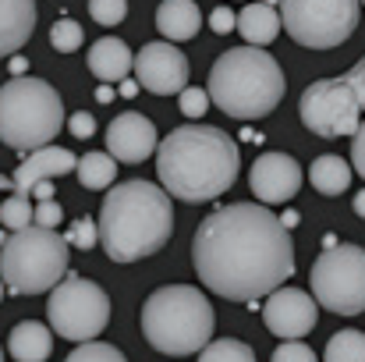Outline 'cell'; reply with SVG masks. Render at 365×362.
<instances>
[{
  "mask_svg": "<svg viewBox=\"0 0 365 362\" xmlns=\"http://www.w3.org/2000/svg\"><path fill=\"white\" fill-rule=\"evenodd\" d=\"M4 295H7V288H4V281H0V302H4Z\"/></svg>",
  "mask_w": 365,
  "mask_h": 362,
  "instance_id": "c3c4849f",
  "label": "cell"
},
{
  "mask_svg": "<svg viewBox=\"0 0 365 362\" xmlns=\"http://www.w3.org/2000/svg\"><path fill=\"white\" fill-rule=\"evenodd\" d=\"M64 362H128L121 348L114 345H103V341H89V345H78Z\"/></svg>",
  "mask_w": 365,
  "mask_h": 362,
  "instance_id": "83f0119b",
  "label": "cell"
},
{
  "mask_svg": "<svg viewBox=\"0 0 365 362\" xmlns=\"http://www.w3.org/2000/svg\"><path fill=\"white\" fill-rule=\"evenodd\" d=\"M0 224H4V231H7V235L32 228V199H29V196L11 192V196H7V203H0Z\"/></svg>",
  "mask_w": 365,
  "mask_h": 362,
  "instance_id": "484cf974",
  "label": "cell"
},
{
  "mask_svg": "<svg viewBox=\"0 0 365 362\" xmlns=\"http://www.w3.org/2000/svg\"><path fill=\"white\" fill-rule=\"evenodd\" d=\"M36 14L32 0H0V57H14L29 43Z\"/></svg>",
  "mask_w": 365,
  "mask_h": 362,
  "instance_id": "ac0fdd59",
  "label": "cell"
},
{
  "mask_svg": "<svg viewBox=\"0 0 365 362\" xmlns=\"http://www.w3.org/2000/svg\"><path fill=\"white\" fill-rule=\"evenodd\" d=\"M269 362H319V359H316V352H312L309 345H302V341H284V345L269 356Z\"/></svg>",
  "mask_w": 365,
  "mask_h": 362,
  "instance_id": "d6a6232c",
  "label": "cell"
},
{
  "mask_svg": "<svg viewBox=\"0 0 365 362\" xmlns=\"http://www.w3.org/2000/svg\"><path fill=\"white\" fill-rule=\"evenodd\" d=\"M242 139H245V142H259L262 135H259V131H252V128H245V131H242Z\"/></svg>",
  "mask_w": 365,
  "mask_h": 362,
  "instance_id": "ee69618b",
  "label": "cell"
},
{
  "mask_svg": "<svg viewBox=\"0 0 365 362\" xmlns=\"http://www.w3.org/2000/svg\"><path fill=\"white\" fill-rule=\"evenodd\" d=\"M287 93V79L273 54L255 46H235L217 57L210 68L206 96L217 104L227 118L259 121L277 111V104Z\"/></svg>",
  "mask_w": 365,
  "mask_h": 362,
  "instance_id": "277c9868",
  "label": "cell"
},
{
  "mask_svg": "<svg viewBox=\"0 0 365 362\" xmlns=\"http://www.w3.org/2000/svg\"><path fill=\"white\" fill-rule=\"evenodd\" d=\"M192 263L213 295L227 302H255L259 295L284 288L294 273V245L273 210L259 203H231L199 224Z\"/></svg>",
  "mask_w": 365,
  "mask_h": 362,
  "instance_id": "6da1fadb",
  "label": "cell"
},
{
  "mask_svg": "<svg viewBox=\"0 0 365 362\" xmlns=\"http://www.w3.org/2000/svg\"><path fill=\"white\" fill-rule=\"evenodd\" d=\"M96 100H100V104H110V100H118V89H114V86H100V89H96Z\"/></svg>",
  "mask_w": 365,
  "mask_h": 362,
  "instance_id": "b9f144b4",
  "label": "cell"
},
{
  "mask_svg": "<svg viewBox=\"0 0 365 362\" xmlns=\"http://www.w3.org/2000/svg\"><path fill=\"white\" fill-rule=\"evenodd\" d=\"M242 171L238 142L213 124H181L156 146V178L181 203L220 199Z\"/></svg>",
  "mask_w": 365,
  "mask_h": 362,
  "instance_id": "7a4b0ae2",
  "label": "cell"
},
{
  "mask_svg": "<svg viewBox=\"0 0 365 362\" xmlns=\"http://www.w3.org/2000/svg\"><path fill=\"white\" fill-rule=\"evenodd\" d=\"M323 362H365V334L362 331H337L327 341Z\"/></svg>",
  "mask_w": 365,
  "mask_h": 362,
  "instance_id": "cb8c5ba5",
  "label": "cell"
},
{
  "mask_svg": "<svg viewBox=\"0 0 365 362\" xmlns=\"http://www.w3.org/2000/svg\"><path fill=\"white\" fill-rule=\"evenodd\" d=\"M156 124L138 111H124L107 128V153L114 164H142L156 153Z\"/></svg>",
  "mask_w": 365,
  "mask_h": 362,
  "instance_id": "9a60e30c",
  "label": "cell"
},
{
  "mask_svg": "<svg viewBox=\"0 0 365 362\" xmlns=\"http://www.w3.org/2000/svg\"><path fill=\"white\" fill-rule=\"evenodd\" d=\"M135 82L138 89H149L153 96H174L188 89V57L174 43H145L135 57Z\"/></svg>",
  "mask_w": 365,
  "mask_h": 362,
  "instance_id": "7c38bea8",
  "label": "cell"
},
{
  "mask_svg": "<svg viewBox=\"0 0 365 362\" xmlns=\"http://www.w3.org/2000/svg\"><path fill=\"white\" fill-rule=\"evenodd\" d=\"M68 128H71V135H75V139H93L96 121H93V114L78 111V114H71V118H68Z\"/></svg>",
  "mask_w": 365,
  "mask_h": 362,
  "instance_id": "8d00e7d4",
  "label": "cell"
},
{
  "mask_svg": "<svg viewBox=\"0 0 365 362\" xmlns=\"http://www.w3.org/2000/svg\"><path fill=\"white\" fill-rule=\"evenodd\" d=\"M142 334L160 356H195L213 341V306L192 284L156 288L142 306Z\"/></svg>",
  "mask_w": 365,
  "mask_h": 362,
  "instance_id": "5b68a950",
  "label": "cell"
},
{
  "mask_svg": "<svg viewBox=\"0 0 365 362\" xmlns=\"http://www.w3.org/2000/svg\"><path fill=\"white\" fill-rule=\"evenodd\" d=\"M7 71H11L14 79H25V71H29V61H25L21 54H14V57L7 61Z\"/></svg>",
  "mask_w": 365,
  "mask_h": 362,
  "instance_id": "f35d334b",
  "label": "cell"
},
{
  "mask_svg": "<svg viewBox=\"0 0 365 362\" xmlns=\"http://www.w3.org/2000/svg\"><path fill=\"white\" fill-rule=\"evenodd\" d=\"M298 118L319 139H341V135L359 131L362 107L344 79H319V82L305 86V93L298 100Z\"/></svg>",
  "mask_w": 365,
  "mask_h": 362,
  "instance_id": "8fae6325",
  "label": "cell"
},
{
  "mask_svg": "<svg viewBox=\"0 0 365 362\" xmlns=\"http://www.w3.org/2000/svg\"><path fill=\"white\" fill-rule=\"evenodd\" d=\"M68 245H75V248H93V245H100V231H96V221H89V217H78L71 228H68V235H64Z\"/></svg>",
  "mask_w": 365,
  "mask_h": 362,
  "instance_id": "f1b7e54d",
  "label": "cell"
},
{
  "mask_svg": "<svg viewBox=\"0 0 365 362\" xmlns=\"http://www.w3.org/2000/svg\"><path fill=\"white\" fill-rule=\"evenodd\" d=\"M156 29L163 36V43H185V39H195L199 29H202V14L192 0H163L156 7Z\"/></svg>",
  "mask_w": 365,
  "mask_h": 362,
  "instance_id": "d6986e66",
  "label": "cell"
},
{
  "mask_svg": "<svg viewBox=\"0 0 365 362\" xmlns=\"http://www.w3.org/2000/svg\"><path fill=\"white\" fill-rule=\"evenodd\" d=\"M89 14L100 25H121L124 18H128V4L124 0H93L89 4Z\"/></svg>",
  "mask_w": 365,
  "mask_h": 362,
  "instance_id": "f546056e",
  "label": "cell"
},
{
  "mask_svg": "<svg viewBox=\"0 0 365 362\" xmlns=\"http://www.w3.org/2000/svg\"><path fill=\"white\" fill-rule=\"evenodd\" d=\"M89 71L103 82V86H121L124 79H131V68H135V54L124 39H96L89 46Z\"/></svg>",
  "mask_w": 365,
  "mask_h": 362,
  "instance_id": "e0dca14e",
  "label": "cell"
},
{
  "mask_svg": "<svg viewBox=\"0 0 365 362\" xmlns=\"http://www.w3.org/2000/svg\"><path fill=\"white\" fill-rule=\"evenodd\" d=\"M4 245H7V231H0V248H4Z\"/></svg>",
  "mask_w": 365,
  "mask_h": 362,
  "instance_id": "7dc6e473",
  "label": "cell"
},
{
  "mask_svg": "<svg viewBox=\"0 0 365 362\" xmlns=\"http://www.w3.org/2000/svg\"><path fill=\"white\" fill-rule=\"evenodd\" d=\"M64 128V100L43 79H11L0 86V142L18 153L53 146Z\"/></svg>",
  "mask_w": 365,
  "mask_h": 362,
  "instance_id": "8992f818",
  "label": "cell"
},
{
  "mask_svg": "<svg viewBox=\"0 0 365 362\" xmlns=\"http://www.w3.org/2000/svg\"><path fill=\"white\" fill-rule=\"evenodd\" d=\"M355 213H359V217L365 221V188L359 192V196H355Z\"/></svg>",
  "mask_w": 365,
  "mask_h": 362,
  "instance_id": "7bdbcfd3",
  "label": "cell"
},
{
  "mask_svg": "<svg viewBox=\"0 0 365 362\" xmlns=\"http://www.w3.org/2000/svg\"><path fill=\"white\" fill-rule=\"evenodd\" d=\"M344 82H348V89L355 93L359 107L365 111V57L359 61V64H355V68H351V71H348V75H344Z\"/></svg>",
  "mask_w": 365,
  "mask_h": 362,
  "instance_id": "e575fe53",
  "label": "cell"
},
{
  "mask_svg": "<svg viewBox=\"0 0 365 362\" xmlns=\"http://www.w3.org/2000/svg\"><path fill=\"white\" fill-rule=\"evenodd\" d=\"M46 320H50L46 327L57 338L75 341V345H89L110 323V295L96 281L68 270V277L46 298Z\"/></svg>",
  "mask_w": 365,
  "mask_h": 362,
  "instance_id": "ba28073f",
  "label": "cell"
},
{
  "mask_svg": "<svg viewBox=\"0 0 365 362\" xmlns=\"http://www.w3.org/2000/svg\"><path fill=\"white\" fill-rule=\"evenodd\" d=\"M61 221H64V210H61V203H57V199L32 206V228H46V231H57V224H61Z\"/></svg>",
  "mask_w": 365,
  "mask_h": 362,
  "instance_id": "4dcf8cb0",
  "label": "cell"
},
{
  "mask_svg": "<svg viewBox=\"0 0 365 362\" xmlns=\"http://www.w3.org/2000/svg\"><path fill=\"white\" fill-rule=\"evenodd\" d=\"M0 188H4V192H14V181H11V178H4V174H0Z\"/></svg>",
  "mask_w": 365,
  "mask_h": 362,
  "instance_id": "bcb514c9",
  "label": "cell"
},
{
  "mask_svg": "<svg viewBox=\"0 0 365 362\" xmlns=\"http://www.w3.org/2000/svg\"><path fill=\"white\" fill-rule=\"evenodd\" d=\"M351 171H359V178H365V121L351 135Z\"/></svg>",
  "mask_w": 365,
  "mask_h": 362,
  "instance_id": "d590c367",
  "label": "cell"
},
{
  "mask_svg": "<svg viewBox=\"0 0 365 362\" xmlns=\"http://www.w3.org/2000/svg\"><path fill=\"white\" fill-rule=\"evenodd\" d=\"M277 11L287 36L309 50H330L348 43L362 14L355 0H284Z\"/></svg>",
  "mask_w": 365,
  "mask_h": 362,
  "instance_id": "30bf717a",
  "label": "cell"
},
{
  "mask_svg": "<svg viewBox=\"0 0 365 362\" xmlns=\"http://www.w3.org/2000/svg\"><path fill=\"white\" fill-rule=\"evenodd\" d=\"M29 199H39V203H50L53 199V181H39L32 192H29Z\"/></svg>",
  "mask_w": 365,
  "mask_h": 362,
  "instance_id": "74e56055",
  "label": "cell"
},
{
  "mask_svg": "<svg viewBox=\"0 0 365 362\" xmlns=\"http://www.w3.org/2000/svg\"><path fill=\"white\" fill-rule=\"evenodd\" d=\"M238 32H242L245 46L262 50L280 32V11L273 4H248V7L238 11Z\"/></svg>",
  "mask_w": 365,
  "mask_h": 362,
  "instance_id": "44dd1931",
  "label": "cell"
},
{
  "mask_svg": "<svg viewBox=\"0 0 365 362\" xmlns=\"http://www.w3.org/2000/svg\"><path fill=\"white\" fill-rule=\"evenodd\" d=\"M298 221H302V217H298V210H284V213H280V228H284V231L298 228Z\"/></svg>",
  "mask_w": 365,
  "mask_h": 362,
  "instance_id": "60d3db41",
  "label": "cell"
},
{
  "mask_svg": "<svg viewBox=\"0 0 365 362\" xmlns=\"http://www.w3.org/2000/svg\"><path fill=\"white\" fill-rule=\"evenodd\" d=\"M96 231L103 252L114 263H138L145 256H156L174 235L170 196L142 178L110 185L96 217Z\"/></svg>",
  "mask_w": 365,
  "mask_h": 362,
  "instance_id": "3957f363",
  "label": "cell"
},
{
  "mask_svg": "<svg viewBox=\"0 0 365 362\" xmlns=\"http://www.w3.org/2000/svg\"><path fill=\"white\" fill-rule=\"evenodd\" d=\"M50 348H53V331L36 320H21L7 338V352L14 362H46Z\"/></svg>",
  "mask_w": 365,
  "mask_h": 362,
  "instance_id": "ffe728a7",
  "label": "cell"
},
{
  "mask_svg": "<svg viewBox=\"0 0 365 362\" xmlns=\"http://www.w3.org/2000/svg\"><path fill=\"white\" fill-rule=\"evenodd\" d=\"M118 96H124V100L138 96V82H135V79H124L121 86H118Z\"/></svg>",
  "mask_w": 365,
  "mask_h": 362,
  "instance_id": "ab89813d",
  "label": "cell"
},
{
  "mask_svg": "<svg viewBox=\"0 0 365 362\" xmlns=\"http://www.w3.org/2000/svg\"><path fill=\"white\" fill-rule=\"evenodd\" d=\"M0 362H4V348H0Z\"/></svg>",
  "mask_w": 365,
  "mask_h": 362,
  "instance_id": "681fc988",
  "label": "cell"
},
{
  "mask_svg": "<svg viewBox=\"0 0 365 362\" xmlns=\"http://www.w3.org/2000/svg\"><path fill=\"white\" fill-rule=\"evenodd\" d=\"M334 245H341L337 235H323V252H327V248H334Z\"/></svg>",
  "mask_w": 365,
  "mask_h": 362,
  "instance_id": "f6af8a7d",
  "label": "cell"
},
{
  "mask_svg": "<svg viewBox=\"0 0 365 362\" xmlns=\"http://www.w3.org/2000/svg\"><path fill=\"white\" fill-rule=\"evenodd\" d=\"M199 362H255V352L238 338H217L199 352Z\"/></svg>",
  "mask_w": 365,
  "mask_h": 362,
  "instance_id": "d4e9b609",
  "label": "cell"
},
{
  "mask_svg": "<svg viewBox=\"0 0 365 362\" xmlns=\"http://www.w3.org/2000/svg\"><path fill=\"white\" fill-rule=\"evenodd\" d=\"M210 111V96H206V89H195V86H188L185 93H181V114L185 118H202Z\"/></svg>",
  "mask_w": 365,
  "mask_h": 362,
  "instance_id": "1f68e13d",
  "label": "cell"
},
{
  "mask_svg": "<svg viewBox=\"0 0 365 362\" xmlns=\"http://www.w3.org/2000/svg\"><path fill=\"white\" fill-rule=\"evenodd\" d=\"M75 174L86 188L100 192V188H110V181H118V164L110 160V153H86L78 160Z\"/></svg>",
  "mask_w": 365,
  "mask_h": 362,
  "instance_id": "603a6c76",
  "label": "cell"
},
{
  "mask_svg": "<svg viewBox=\"0 0 365 362\" xmlns=\"http://www.w3.org/2000/svg\"><path fill=\"white\" fill-rule=\"evenodd\" d=\"M68 241L46 228H25L7 235L0 248V281L7 295H39L53 291L68 277Z\"/></svg>",
  "mask_w": 365,
  "mask_h": 362,
  "instance_id": "52a82bcc",
  "label": "cell"
},
{
  "mask_svg": "<svg viewBox=\"0 0 365 362\" xmlns=\"http://www.w3.org/2000/svg\"><path fill=\"white\" fill-rule=\"evenodd\" d=\"M210 29H213L217 36H227L231 29H238V14H235L231 7H213V11H210Z\"/></svg>",
  "mask_w": 365,
  "mask_h": 362,
  "instance_id": "836d02e7",
  "label": "cell"
},
{
  "mask_svg": "<svg viewBox=\"0 0 365 362\" xmlns=\"http://www.w3.org/2000/svg\"><path fill=\"white\" fill-rule=\"evenodd\" d=\"M248 185H252V196L259 199V206L287 203L302 188V164L287 153H259L248 171Z\"/></svg>",
  "mask_w": 365,
  "mask_h": 362,
  "instance_id": "5bb4252c",
  "label": "cell"
},
{
  "mask_svg": "<svg viewBox=\"0 0 365 362\" xmlns=\"http://www.w3.org/2000/svg\"><path fill=\"white\" fill-rule=\"evenodd\" d=\"M82 39H86V32H82V25H78L75 18H57L53 29H50V46H53L57 54H75V50H82Z\"/></svg>",
  "mask_w": 365,
  "mask_h": 362,
  "instance_id": "4316f807",
  "label": "cell"
},
{
  "mask_svg": "<svg viewBox=\"0 0 365 362\" xmlns=\"http://www.w3.org/2000/svg\"><path fill=\"white\" fill-rule=\"evenodd\" d=\"M316 306L337 313V316H359L365 313V248L362 245H334L319 252L309 273Z\"/></svg>",
  "mask_w": 365,
  "mask_h": 362,
  "instance_id": "9c48e42d",
  "label": "cell"
},
{
  "mask_svg": "<svg viewBox=\"0 0 365 362\" xmlns=\"http://www.w3.org/2000/svg\"><path fill=\"white\" fill-rule=\"evenodd\" d=\"M309 181H312V188L319 196H341L351 185V164L341 160V156H334V153L330 156H319L309 167Z\"/></svg>",
  "mask_w": 365,
  "mask_h": 362,
  "instance_id": "7402d4cb",
  "label": "cell"
},
{
  "mask_svg": "<svg viewBox=\"0 0 365 362\" xmlns=\"http://www.w3.org/2000/svg\"><path fill=\"white\" fill-rule=\"evenodd\" d=\"M75 167H78V156L71 149H64V146H43V149L29 153L18 164V171L11 174V181H14V192L18 196H29L39 181H53L61 174H71Z\"/></svg>",
  "mask_w": 365,
  "mask_h": 362,
  "instance_id": "2e32d148",
  "label": "cell"
},
{
  "mask_svg": "<svg viewBox=\"0 0 365 362\" xmlns=\"http://www.w3.org/2000/svg\"><path fill=\"white\" fill-rule=\"evenodd\" d=\"M316 320H319V306L302 288H277L262 302V323L269 327V334L284 341H302L305 334L316 331Z\"/></svg>",
  "mask_w": 365,
  "mask_h": 362,
  "instance_id": "4fadbf2b",
  "label": "cell"
}]
</instances>
